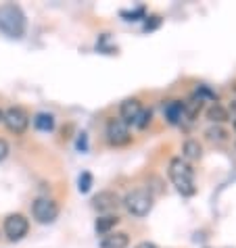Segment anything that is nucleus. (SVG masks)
<instances>
[{"label": "nucleus", "mask_w": 236, "mask_h": 248, "mask_svg": "<svg viewBox=\"0 0 236 248\" xmlns=\"http://www.w3.org/2000/svg\"><path fill=\"white\" fill-rule=\"evenodd\" d=\"M234 129H236V119H234Z\"/></svg>", "instance_id": "393cba45"}, {"label": "nucleus", "mask_w": 236, "mask_h": 248, "mask_svg": "<svg viewBox=\"0 0 236 248\" xmlns=\"http://www.w3.org/2000/svg\"><path fill=\"white\" fill-rule=\"evenodd\" d=\"M201 153H203V148H201V144L197 142V140H186L184 142V156L186 158H199L201 156Z\"/></svg>", "instance_id": "2eb2a0df"}, {"label": "nucleus", "mask_w": 236, "mask_h": 248, "mask_svg": "<svg viewBox=\"0 0 236 248\" xmlns=\"http://www.w3.org/2000/svg\"><path fill=\"white\" fill-rule=\"evenodd\" d=\"M0 31L13 40L23 38L25 15H23L21 6H17V4H2L0 6Z\"/></svg>", "instance_id": "f257e3e1"}, {"label": "nucleus", "mask_w": 236, "mask_h": 248, "mask_svg": "<svg viewBox=\"0 0 236 248\" xmlns=\"http://www.w3.org/2000/svg\"><path fill=\"white\" fill-rule=\"evenodd\" d=\"M136 248H157V244H152V242H140Z\"/></svg>", "instance_id": "5701e85b"}, {"label": "nucleus", "mask_w": 236, "mask_h": 248, "mask_svg": "<svg viewBox=\"0 0 236 248\" xmlns=\"http://www.w3.org/2000/svg\"><path fill=\"white\" fill-rule=\"evenodd\" d=\"M27 230H30V221L19 215V213H15V215H9L4 219V233L9 236V240H13V242H17V240H21Z\"/></svg>", "instance_id": "423d86ee"}, {"label": "nucleus", "mask_w": 236, "mask_h": 248, "mask_svg": "<svg viewBox=\"0 0 236 248\" xmlns=\"http://www.w3.org/2000/svg\"><path fill=\"white\" fill-rule=\"evenodd\" d=\"M2 121L13 134H23L27 129V125H30V115H27L23 108L13 107L6 113H2Z\"/></svg>", "instance_id": "39448f33"}, {"label": "nucleus", "mask_w": 236, "mask_h": 248, "mask_svg": "<svg viewBox=\"0 0 236 248\" xmlns=\"http://www.w3.org/2000/svg\"><path fill=\"white\" fill-rule=\"evenodd\" d=\"M78 184H80V186H78L80 192H82V194H86V192L90 190V186H92V173L84 171V173L80 175V182H78Z\"/></svg>", "instance_id": "dca6fc26"}, {"label": "nucleus", "mask_w": 236, "mask_h": 248, "mask_svg": "<svg viewBox=\"0 0 236 248\" xmlns=\"http://www.w3.org/2000/svg\"><path fill=\"white\" fill-rule=\"evenodd\" d=\"M149 121H151V111H144V108H142L140 115H138V119L134 121V125L140 127V129H144V127L149 125Z\"/></svg>", "instance_id": "a211bd4d"}, {"label": "nucleus", "mask_w": 236, "mask_h": 248, "mask_svg": "<svg viewBox=\"0 0 236 248\" xmlns=\"http://www.w3.org/2000/svg\"><path fill=\"white\" fill-rule=\"evenodd\" d=\"M165 119H168L169 123H180V119L184 117V102L182 100H169L168 105H165Z\"/></svg>", "instance_id": "9b49d317"}, {"label": "nucleus", "mask_w": 236, "mask_h": 248, "mask_svg": "<svg viewBox=\"0 0 236 248\" xmlns=\"http://www.w3.org/2000/svg\"><path fill=\"white\" fill-rule=\"evenodd\" d=\"M159 23H161V19H159L157 15L147 17V23H144V30L151 31V30H155V27H159Z\"/></svg>", "instance_id": "6ab92c4d"}, {"label": "nucleus", "mask_w": 236, "mask_h": 248, "mask_svg": "<svg viewBox=\"0 0 236 248\" xmlns=\"http://www.w3.org/2000/svg\"><path fill=\"white\" fill-rule=\"evenodd\" d=\"M34 125H36V129H40V132H51L54 127V117L51 113H38L34 117Z\"/></svg>", "instance_id": "ddd939ff"}, {"label": "nucleus", "mask_w": 236, "mask_h": 248, "mask_svg": "<svg viewBox=\"0 0 236 248\" xmlns=\"http://www.w3.org/2000/svg\"><path fill=\"white\" fill-rule=\"evenodd\" d=\"M130 129L128 123H123L121 119H111L107 123V140L113 146H123V144L130 142Z\"/></svg>", "instance_id": "0eeeda50"}, {"label": "nucleus", "mask_w": 236, "mask_h": 248, "mask_svg": "<svg viewBox=\"0 0 236 248\" xmlns=\"http://www.w3.org/2000/svg\"><path fill=\"white\" fill-rule=\"evenodd\" d=\"M123 204H126L128 213H132L134 217H144L151 213L155 201H152V194L147 188H138V190H132L130 194L123 198Z\"/></svg>", "instance_id": "7ed1b4c3"}, {"label": "nucleus", "mask_w": 236, "mask_h": 248, "mask_svg": "<svg viewBox=\"0 0 236 248\" xmlns=\"http://www.w3.org/2000/svg\"><path fill=\"white\" fill-rule=\"evenodd\" d=\"M169 180L176 186V190L182 196H192L197 188H194V173L192 167L184 161L182 156H176L169 161Z\"/></svg>", "instance_id": "f03ea898"}, {"label": "nucleus", "mask_w": 236, "mask_h": 248, "mask_svg": "<svg viewBox=\"0 0 236 248\" xmlns=\"http://www.w3.org/2000/svg\"><path fill=\"white\" fill-rule=\"evenodd\" d=\"M205 134L209 136V140H215V142H224L226 140V132L221 127H209Z\"/></svg>", "instance_id": "f3484780"}, {"label": "nucleus", "mask_w": 236, "mask_h": 248, "mask_svg": "<svg viewBox=\"0 0 236 248\" xmlns=\"http://www.w3.org/2000/svg\"><path fill=\"white\" fill-rule=\"evenodd\" d=\"M140 111H142L140 100H138V98H128V100H123V102H121V111H119L121 117H119V119L130 125V123H134V121L138 119Z\"/></svg>", "instance_id": "1a4fd4ad"}, {"label": "nucleus", "mask_w": 236, "mask_h": 248, "mask_svg": "<svg viewBox=\"0 0 236 248\" xmlns=\"http://www.w3.org/2000/svg\"><path fill=\"white\" fill-rule=\"evenodd\" d=\"M32 213L38 223H52L59 217V204L52 198H36L32 206Z\"/></svg>", "instance_id": "20e7f679"}, {"label": "nucleus", "mask_w": 236, "mask_h": 248, "mask_svg": "<svg viewBox=\"0 0 236 248\" xmlns=\"http://www.w3.org/2000/svg\"><path fill=\"white\" fill-rule=\"evenodd\" d=\"M230 108H232V111H234V113H236V100H234V102H232V107H230Z\"/></svg>", "instance_id": "b1692460"}, {"label": "nucleus", "mask_w": 236, "mask_h": 248, "mask_svg": "<svg viewBox=\"0 0 236 248\" xmlns=\"http://www.w3.org/2000/svg\"><path fill=\"white\" fill-rule=\"evenodd\" d=\"M117 204H119V196H117L115 192H111V190L99 192V194L92 198V206H94L96 211H102V213L113 211Z\"/></svg>", "instance_id": "6e6552de"}, {"label": "nucleus", "mask_w": 236, "mask_h": 248, "mask_svg": "<svg viewBox=\"0 0 236 248\" xmlns=\"http://www.w3.org/2000/svg\"><path fill=\"white\" fill-rule=\"evenodd\" d=\"M9 153H11V148H9V142L0 138V161H4V158L9 156Z\"/></svg>", "instance_id": "aec40b11"}, {"label": "nucleus", "mask_w": 236, "mask_h": 248, "mask_svg": "<svg viewBox=\"0 0 236 248\" xmlns=\"http://www.w3.org/2000/svg\"><path fill=\"white\" fill-rule=\"evenodd\" d=\"M78 148L80 150H86V134H82V138L78 140Z\"/></svg>", "instance_id": "4be33fe9"}, {"label": "nucleus", "mask_w": 236, "mask_h": 248, "mask_svg": "<svg viewBox=\"0 0 236 248\" xmlns=\"http://www.w3.org/2000/svg\"><path fill=\"white\" fill-rule=\"evenodd\" d=\"M117 223H119V217L117 215H102V217L96 219L94 230H96V233H101V236H107Z\"/></svg>", "instance_id": "f8f14e48"}, {"label": "nucleus", "mask_w": 236, "mask_h": 248, "mask_svg": "<svg viewBox=\"0 0 236 248\" xmlns=\"http://www.w3.org/2000/svg\"><path fill=\"white\" fill-rule=\"evenodd\" d=\"M130 246V238L123 232H115V233H107L101 240V248H128Z\"/></svg>", "instance_id": "9d476101"}, {"label": "nucleus", "mask_w": 236, "mask_h": 248, "mask_svg": "<svg viewBox=\"0 0 236 248\" xmlns=\"http://www.w3.org/2000/svg\"><path fill=\"white\" fill-rule=\"evenodd\" d=\"M207 119L213 121V123H221V121L228 119V111L219 105H211L209 108H207Z\"/></svg>", "instance_id": "4468645a"}, {"label": "nucleus", "mask_w": 236, "mask_h": 248, "mask_svg": "<svg viewBox=\"0 0 236 248\" xmlns=\"http://www.w3.org/2000/svg\"><path fill=\"white\" fill-rule=\"evenodd\" d=\"M121 15H123V17H142V15H144V9L140 6V9H136V11H132V13L121 11Z\"/></svg>", "instance_id": "412c9836"}]
</instances>
